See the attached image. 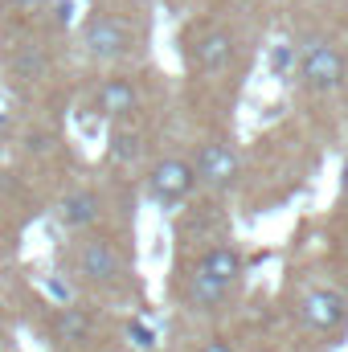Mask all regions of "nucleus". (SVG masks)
<instances>
[{
	"label": "nucleus",
	"instance_id": "4",
	"mask_svg": "<svg viewBox=\"0 0 348 352\" xmlns=\"http://www.w3.org/2000/svg\"><path fill=\"white\" fill-rule=\"evenodd\" d=\"M83 41H87V54L98 62H115L131 50V33L119 16H90L83 29Z\"/></svg>",
	"mask_w": 348,
	"mask_h": 352
},
{
	"label": "nucleus",
	"instance_id": "13",
	"mask_svg": "<svg viewBox=\"0 0 348 352\" xmlns=\"http://www.w3.org/2000/svg\"><path fill=\"white\" fill-rule=\"evenodd\" d=\"M111 160L115 164H135L140 160V152H144V135L135 131V127H115L111 131Z\"/></svg>",
	"mask_w": 348,
	"mask_h": 352
},
{
	"label": "nucleus",
	"instance_id": "1",
	"mask_svg": "<svg viewBox=\"0 0 348 352\" xmlns=\"http://www.w3.org/2000/svg\"><path fill=\"white\" fill-rule=\"evenodd\" d=\"M299 320L316 332H340L348 324V295L336 287H312L299 299Z\"/></svg>",
	"mask_w": 348,
	"mask_h": 352
},
{
	"label": "nucleus",
	"instance_id": "3",
	"mask_svg": "<svg viewBox=\"0 0 348 352\" xmlns=\"http://www.w3.org/2000/svg\"><path fill=\"white\" fill-rule=\"evenodd\" d=\"M74 270L87 283H115L123 274V258L111 238H83L74 246Z\"/></svg>",
	"mask_w": 348,
	"mask_h": 352
},
{
	"label": "nucleus",
	"instance_id": "10",
	"mask_svg": "<svg viewBox=\"0 0 348 352\" xmlns=\"http://www.w3.org/2000/svg\"><path fill=\"white\" fill-rule=\"evenodd\" d=\"M201 270L205 274H213L217 283H226V287H234L238 278H242V254H238V246H230V242H221V246H209L205 254H201Z\"/></svg>",
	"mask_w": 348,
	"mask_h": 352
},
{
	"label": "nucleus",
	"instance_id": "7",
	"mask_svg": "<svg viewBox=\"0 0 348 352\" xmlns=\"http://www.w3.org/2000/svg\"><path fill=\"white\" fill-rule=\"evenodd\" d=\"M230 291H234V287L217 283V278H213V274H205L201 266H193V270H188V278H184V303H188L193 311H217V307H226Z\"/></svg>",
	"mask_w": 348,
	"mask_h": 352
},
{
	"label": "nucleus",
	"instance_id": "6",
	"mask_svg": "<svg viewBox=\"0 0 348 352\" xmlns=\"http://www.w3.org/2000/svg\"><path fill=\"white\" fill-rule=\"evenodd\" d=\"M193 176H197L201 184H209V188H230V184L238 180V152H234L230 144H221V140L201 144L197 164H193Z\"/></svg>",
	"mask_w": 348,
	"mask_h": 352
},
{
	"label": "nucleus",
	"instance_id": "19",
	"mask_svg": "<svg viewBox=\"0 0 348 352\" xmlns=\"http://www.w3.org/2000/svg\"><path fill=\"white\" fill-rule=\"evenodd\" d=\"M4 4H12V8H25V4H37V0H4Z\"/></svg>",
	"mask_w": 348,
	"mask_h": 352
},
{
	"label": "nucleus",
	"instance_id": "11",
	"mask_svg": "<svg viewBox=\"0 0 348 352\" xmlns=\"http://www.w3.org/2000/svg\"><path fill=\"white\" fill-rule=\"evenodd\" d=\"M98 197L90 192V188H78V192H70L66 201H62V209H58V217H62V226L66 230H90L94 221H98Z\"/></svg>",
	"mask_w": 348,
	"mask_h": 352
},
{
	"label": "nucleus",
	"instance_id": "5",
	"mask_svg": "<svg viewBox=\"0 0 348 352\" xmlns=\"http://www.w3.org/2000/svg\"><path fill=\"white\" fill-rule=\"evenodd\" d=\"M193 184H197V176H193V164L188 160H160L152 173H148V192H152V201H160V205H180L188 192H193Z\"/></svg>",
	"mask_w": 348,
	"mask_h": 352
},
{
	"label": "nucleus",
	"instance_id": "20",
	"mask_svg": "<svg viewBox=\"0 0 348 352\" xmlns=\"http://www.w3.org/2000/svg\"><path fill=\"white\" fill-rule=\"evenodd\" d=\"M259 352H270V349H259Z\"/></svg>",
	"mask_w": 348,
	"mask_h": 352
},
{
	"label": "nucleus",
	"instance_id": "2",
	"mask_svg": "<svg viewBox=\"0 0 348 352\" xmlns=\"http://www.w3.org/2000/svg\"><path fill=\"white\" fill-rule=\"evenodd\" d=\"M299 74L312 90H336L345 82V58L328 41H307L303 58H299Z\"/></svg>",
	"mask_w": 348,
	"mask_h": 352
},
{
	"label": "nucleus",
	"instance_id": "16",
	"mask_svg": "<svg viewBox=\"0 0 348 352\" xmlns=\"http://www.w3.org/2000/svg\"><path fill=\"white\" fill-rule=\"evenodd\" d=\"M127 336H131V344H135V349H152V344H156V332H152L148 324H140V320H135V324H127Z\"/></svg>",
	"mask_w": 348,
	"mask_h": 352
},
{
	"label": "nucleus",
	"instance_id": "14",
	"mask_svg": "<svg viewBox=\"0 0 348 352\" xmlns=\"http://www.w3.org/2000/svg\"><path fill=\"white\" fill-rule=\"evenodd\" d=\"M8 70H12V78L33 82V78H41L45 58H41V50H33V45H17V50L8 54Z\"/></svg>",
	"mask_w": 348,
	"mask_h": 352
},
{
	"label": "nucleus",
	"instance_id": "15",
	"mask_svg": "<svg viewBox=\"0 0 348 352\" xmlns=\"http://www.w3.org/2000/svg\"><path fill=\"white\" fill-rule=\"evenodd\" d=\"M270 70H274L279 78H287V74L295 70V45H274V54H270Z\"/></svg>",
	"mask_w": 348,
	"mask_h": 352
},
{
	"label": "nucleus",
	"instance_id": "12",
	"mask_svg": "<svg viewBox=\"0 0 348 352\" xmlns=\"http://www.w3.org/2000/svg\"><path fill=\"white\" fill-rule=\"evenodd\" d=\"M90 316L87 311H78V307H66V311H58L54 316V336L62 340V344H83L90 340Z\"/></svg>",
	"mask_w": 348,
	"mask_h": 352
},
{
	"label": "nucleus",
	"instance_id": "18",
	"mask_svg": "<svg viewBox=\"0 0 348 352\" xmlns=\"http://www.w3.org/2000/svg\"><path fill=\"white\" fill-rule=\"evenodd\" d=\"M340 188H345V197H348V160H345V168H340Z\"/></svg>",
	"mask_w": 348,
	"mask_h": 352
},
{
	"label": "nucleus",
	"instance_id": "17",
	"mask_svg": "<svg viewBox=\"0 0 348 352\" xmlns=\"http://www.w3.org/2000/svg\"><path fill=\"white\" fill-rule=\"evenodd\" d=\"M197 352H234V344H226V340H209V344H201Z\"/></svg>",
	"mask_w": 348,
	"mask_h": 352
},
{
	"label": "nucleus",
	"instance_id": "9",
	"mask_svg": "<svg viewBox=\"0 0 348 352\" xmlns=\"http://www.w3.org/2000/svg\"><path fill=\"white\" fill-rule=\"evenodd\" d=\"M230 54H234V37H230L226 29H209V33H201L197 45H193V66L205 70V74H217V70L230 62Z\"/></svg>",
	"mask_w": 348,
	"mask_h": 352
},
{
	"label": "nucleus",
	"instance_id": "8",
	"mask_svg": "<svg viewBox=\"0 0 348 352\" xmlns=\"http://www.w3.org/2000/svg\"><path fill=\"white\" fill-rule=\"evenodd\" d=\"M94 107L107 119H123V115H131L140 107V90H135L131 78H107L98 87V94H94Z\"/></svg>",
	"mask_w": 348,
	"mask_h": 352
}]
</instances>
